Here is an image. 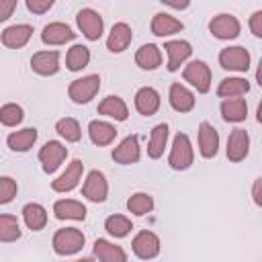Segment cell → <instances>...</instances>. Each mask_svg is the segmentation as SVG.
Returning a JSON list of instances; mask_svg holds the SVG:
<instances>
[{"label": "cell", "mask_w": 262, "mask_h": 262, "mask_svg": "<svg viewBox=\"0 0 262 262\" xmlns=\"http://www.w3.org/2000/svg\"><path fill=\"white\" fill-rule=\"evenodd\" d=\"M84 233L76 227H63V229H57L53 239H51V246H53V252L59 254V256H72L76 252H80L84 248Z\"/></svg>", "instance_id": "cell-1"}, {"label": "cell", "mask_w": 262, "mask_h": 262, "mask_svg": "<svg viewBox=\"0 0 262 262\" xmlns=\"http://www.w3.org/2000/svg\"><path fill=\"white\" fill-rule=\"evenodd\" d=\"M98 90H100V76L98 74H90V76H82V78L74 80L68 86V96L76 104H86L96 96Z\"/></svg>", "instance_id": "cell-2"}, {"label": "cell", "mask_w": 262, "mask_h": 262, "mask_svg": "<svg viewBox=\"0 0 262 262\" xmlns=\"http://www.w3.org/2000/svg\"><path fill=\"white\" fill-rule=\"evenodd\" d=\"M194 160V151H192V143L188 139L186 133H176L174 141H172V149L168 156V164L174 170H186L190 168Z\"/></svg>", "instance_id": "cell-3"}, {"label": "cell", "mask_w": 262, "mask_h": 262, "mask_svg": "<svg viewBox=\"0 0 262 262\" xmlns=\"http://www.w3.org/2000/svg\"><path fill=\"white\" fill-rule=\"evenodd\" d=\"M250 51L242 45H231V47H223L219 51V63L223 70L229 72H248L250 70Z\"/></svg>", "instance_id": "cell-4"}, {"label": "cell", "mask_w": 262, "mask_h": 262, "mask_svg": "<svg viewBox=\"0 0 262 262\" xmlns=\"http://www.w3.org/2000/svg\"><path fill=\"white\" fill-rule=\"evenodd\" d=\"M182 76H184V82H188L192 88H196V92L205 94L211 90V70L205 61H201V59L190 61L184 68Z\"/></svg>", "instance_id": "cell-5"}, {"label": "cell", "mask_w": 262, "mask_h": 262, "mask_svg": "<svg viewBox=\"0 0 262 262\" xmlns=\"http://www.w3.org/2000/svg\"><path fill=\"white\" fill-rule=\"evenodd\" d=\"M76 23L82 31V35L88 39V41H98L102 37V31H104V23H102V16L92 10V8H82L78 14H76Z\"/></svg>", "instance_id": "cell-6"}, {"label": "cell", "mask_w": 262, "mask_h": 262, "mask_svg": "<svg viewBox=\"0 0 262 262\" xmlns=\"http://www.w3.org/2000/svg\"><path fill=\"white\" fill-rule=\"evenodd\" d=\"M66 158H68V147L59 141H47L39 149V162L43 166V172H47V174H53Z\"/></svg>", "instance_id": "cell-7"}, {"label": "cell", "mask_w": 262, "mask_h": 262, "mask_svg": "<svg viewBox=\"0 0 262 262\" xmlns=\"http://www.w3.org/2000/svg\"><path fill=\"white\" fill-rule=\"evenodd\" d=\"M209 31L213 37L217 39H223V41H229V39H235L242 31V25L239 20L233 16V14H217L213 16V20L209 23Z\"/></svg>", "instance_id": "cell-8"}, {"label": "cell", "mask_w": 262, "mask_h": 262, "mask_svg": "<svg viewBox=\"0 0 262 262\" xmlns=\"http://www.w3.org/2000/svg\"><path fill=\"white\" fill-rule=\"evenodd\" d=\"M82 194L92 201V203H102L106 201V194H108V182L104 178V174L100 170H90L86 180H84V186H82Z\"/></svg>", "instance_id": "cell-9"}, {"label": "cell", "mask_w": 262, "mask_h": 262, "mask_svg": "<svg viewBox=\"0 0 262 262\" xmlns=\"http://www.w3.org/2000/svg\"><path fill=\"white\" fill-rule=\"evenodd\" d=\"M133 254L141 260H151L160 254V237L154 231H139L131 242Z\"/></svg>", "instance_id": "cell-10"}, {"label": "cell", "mask_w": 262, "mask_h": 262, "mask_svg": "<svg viewBox=\"0 0 262 262\" xmlns=\"http://www.w3.org/2000/svg\"><path fill=\"white\" fill-rule=\"evenodd\" d=\"M82 172H84L82 160H78V158L72 160L70 166L66 168V172H63L61 176H57V178L51 182V188H53L55 192H70V190H74V188L78 186L80 178H82Z\"/></svg>", "instance_id": "cell-11"}, {"label": "cell", "mask_w": 262, "mask_h": 262, "mask_svg": "<svg viewBox=\"0 0 262 262\" xmlns=\"http://www.w3.org/2000/svg\"><path fill=\"white\" fill-rule=\"evenodd\" d=\"M199 151H201V156L207 158V160L215 158L217 151H219V133H217V129H215L211 123H207V121H203V123L199 125Z\"/></svg>", "instance_id": "cell-12"}, {"label": "cell", "mask_w": 262, "mask_h": 262, "mask_svg": "<svg viewBox=\"0 0 262 262\" xmlns=\"http://www.w3.org/2000/svg\"><path fill=\"white\" fill-rule=\"evenodd\" d=\"M139 158H141V149H139V137H137V135L125 137V139L113 149V160H115L117 164H123V166L135 164V162H139Z\"/></svg>", "instance_id": "cell-13"}, {"label": "cell", "mask_w": 262, "mask_h": 262, "mask_svg": "<svg viewBox=\"0 0 262 262\" xmlns=\"http://www.w3.org/2000/svg\"><path fill=\"white\" fill-rule=\"evenodd\" d=\"M250 151V135L246 129H233L227 137V158L229 162H242Z\"/></svg>", "instance_id": "cell-14"}, {"label": "cell", "mask_w": 262, "mask_h": 262, "mask_svg": "<svg viewBox=\"0 0 262 262\" xmlns=\"http://www.w3.org/2000/svg\"><path fill=\"white\" fill-rule=\"evenodd\" d=\"M133 41V31L127 23H117L113 25L111 33H108V39H106V49L111 53H123Z\"/></svg>", "instance_id": "cell-15"}, {"label": "cell", "mask_w": 262, "mask_h": 262, "mask_svg": "<svg viewBox=\"0 0 262 262\" xmlns=\"http://www.w3.org/2000/svg\"><path fill=\"white\" fill-rule=\"evenodd\" d=\"M160 92L151 86H143L135 92V108L139 111V115L143 117H151L158 113L160 108Z\"/></svg>", "instance_id": "cell-16"}, {"label": "cell", "mask_w": 262, "mask_h": 262, "mask_svg": "<svg viewBox=\"0 0 262 262\" xmlns=\"http://www.w3.org/2000/svg\"><path fill=\"white\" fill-rule=\"evenodd\" d=\"M164 49H166V53H168V66H166V68H168L170 72H176V70L190 57V53H192L190 43H188V41H182V39L164 43Z\"/></svg>", "instance_id": "cell-17"}, {"label": "cell", "mask_w": 262, "mask_h": 262, "mask_svg": "<svg viewBox=\"0 0 262 262\" xmlns=\"http://www.w3.org/2000/svg\"><path fill=\"white\" fill-rule=\"evenodd\" d=\"M168 100H170V106L176 113H188V111L194 108V94L184 84H180V82H174L170 86Z\"/></svg>", "instance_id": "cell-18"}, {"label": "cell", "mask_w": 262, "mask_h": 262, "mask_svg": "<svg viewBox=\"0 0 262 262\" xmlns=\"http://www.w3.org/2000/svg\"><path fill=\"white\" fill-rule=\"evenodd\" d=\"M31 68L39 76H53L59 72V53L57 51H37L31 57Z\"/></svg>", "instance_id": "cell-19"}, {"label": "cell", "mask_w": 262, "mask_h": 262, "mask_svg": "<svg viewBox=\"0 0 262 262\" xmlns=\"http://www.w3.org/2000/svg\"><path fill=\"white\" fill-rule=\"evenodd\" d=\"M74 37H76V33L63 23H49L41 31V41L45 45H63V43L72 41Z\"/></svg>", "instance_id": "cell-20"}, {"label": "cell", "mask_w": 262, "mask_h": 262, "mask_svg": "<svg viewBox=\"0 0 262 262\" xmlns=\"http://www.w3.org/2000/svg\"><path fill=\"white\" fill-rule=\"evenodd\" d=\"M149 29H151V35H156V37H168V35L180 33V31L184 29V25H182V20L174 18V16L168 14V12H158V14L151 18Z\"/></svg>", "instance_id": "cell-21"}, {"label": "cell", "mask_w": 262, "mask_h": 262, "mask_svg": "<svg viewBox=\"0 0 262 262\" xmlns=\"http://www.w3.org/2000/svg\"><path fill=\"white\" fill-rule=\"evenodd\" d=\"M33 37V27L31 25H12L2 31V43L8 49H20L29 43Z\"/></svg>", "instance_id": "cell-22"}, {"label": "cell", "mask_w": 262, "mask_h": 262, "mask_svg": "<svg viewBox=\"0 0 262 262\" xmlns=\"http://www.w3.org/2000/svg\"><path fill=\"white\" fill-rule=\"evenodd\" d=\"M53 215H55L57 219L84 221V219H86V207H84L80 201L61 199V201H55V205H53Z\"/></svg>", "instance_id": "cell-23"}, {"label": "cell", "mask_w": 262, "mask_h": 262, "mask_svg": "<svg viewBox=\"0 0 262 262\" xmlns=\"http://www.w3.org/2000/svg\"><path fill=\"white\" fill-rule=\"evenodd\" d=\"M94 256L98 262H127V254L121 246L108 242V239H96L94 242Z\"/></svg>", "instance_id": "cell-24"}, {"label": "cell", "mask_w": 262, "mask_h": 262, "mask_svg": "<svg viewBox=\"0 0 262 262\" xmlns=\"http://www.w3.org/2000/svg\"><path fill=\"white\" fill-rule=\"evenodd\" d=\"M88 135H90V141L94 145H111L117 137V129L106 123V121H90L88 125Z\"/></svg>", "instance_id": "cell-25"}, {"label": "cell", "mask_w": 262, "mask_h": 262, "mask_svg": "<svg viewBox=\"0 0 262 262\" xmlns=\"http://www.w3.org/2000/svg\"><path fill=\"white\" fill-rule=\"evenodd\" d=\"M250 92V82L246 78H225L217 86V96L221 98H242Z\"/></svg>", "instance_id": "cell-26"}, {"label": "cell", "mask_w": 262, "mask_h": 262, "mask_svg": "<svg viewBox=\"0 0 262 262\" xmlns=\"http://www.w3.org/2000/svg\"><path fill=\"white\" fill-rule=\"evenodd\" d=\"M98 115H104V117H111L115 121H127L129 117V108L125 104V100L121 96H106L100 104H98Z\"/></svg>", "instance_id": "cell-27"}, {"label": "cell", "mask_w": 262, "mask_h": 262, "mask_svg": "<svg viewBox=\"0 0 262 262\" xmlns=\"http://www.w3.org/2000/svg\"><path fill=\"white\" fill-rule=\"evenodd\" d=\"M221 115L229 123H242L248 117V102L246 98H223Z\"/></svg>", "instance_id": "cell-28"}, {"label": "cell", "mask_w": 262, "mask_h": 262, "mask_svg": "<svg viewBox=\"0 0 262 262\" xmlns=\"http://www.w3.org/2000/svg\"><path fill=\"white\" fill-rule=\"evenodd\" d=\"M135 63L141 70H156V68H160V63H162V51H160V47L154 45V43L141 45L137 49V53H135Z\"/></svg>", "instance_id": "cell-29"}, {"label": "cell", "mask_w": 262, "mask_h": 262, "mask_svg": "<svg viewBox=\"0 0 262 262\" xmlns=\"http://www.w3.org/2000/svg\"><path fill=\"white\" fill-rule=\"evenodd\" d=\"M37 141V129L35 127H27L20 131H12L6 137V143L12 151H29L33 147V143Z\"/></svg>", "instance_id": "cell-30"}, {"label": "cell", "mask_w": 262, "mask_h": 262, "mask_svg": "<svg viewBox=\"0 0 262 262\" xmlns=\"http://www.w3.org/2000/svg\"><path fill=\"white\" fill-rule=\"evenodd\" d=\"M23 219H25V225L29 229L41 231L47 225V211L39 203H29V205L23 207Z\"/></svg>", "instance_id": "cell-31"}, {"label": "cell", "mask_w": 262, "mask_h": 262, "mask_svg": "<svg viewBox=\"0 0 262 262\" xmlns=\"http://www.w3.org/2000/svg\"><path fill=\"white\" fill-rule=\"evenodd\" d=\"M166 141H168V125L166 123H160V125H156L151 129V137H149V145H147V156L151 160L162 158L164 147H166Z\"/></svg>", "instance_id": "cell-32"}, {"label": "cell", "mask_w": 262, "mask_h": 262, "mask_svg": "<svg viewBox=\"0 0 262 262\" xmlns=\"http://www.w3.org/2000/svg\"><path fill=\"white\" fill-rule=\"evenodd\" d=\"M90 63V49L86 45H72L66 55V66L70 72H80Z\"/></svg>", "instance_id": "cell-33"}, {"label": "cell", "mask_w": 262, "mask_h": 262, "mask_svg": "<svg viewBox=\"0 0 262 262\" xmlns=\"http://www.w3.org/2000/svg\"><path fill=\"white\" fill-rule=\"evenodd\" d=\"M20 237V225L14 215H0V242L10 244Z\"/></svg>", "instance_id": "cell-34"}, {"label": "cell", "mask_w": 262, "mask_h": 262, "mask_svg": "<svg viewBox=\"0 0 262 262\" xmlns=\"http://www.w3.org/2000/svg\"><path fill=\"white\" fill-rule=\"evenodd\" d=\"M55 131H57L66 141H70V143H76V141H80V137H82L80 123H78L76 119H72V117L59 119V121L55 123Z\"/></svg>", "instance_id": "cell-35"}, {"label": "cell", "mask_w": 262, "mask_h": 262, "mask_svg": "<svg viewBox=\"0 0 262 262\" xmlns=\"http://www.w3.org/2000/svg\"><path fill=\"white\" fill-rule=\"evenodd\" d=\"M127 209H129V213H133V215H137V217H143V215L151 213V209H154V199H151L147 192H135V194H131L129 201H127Z\"/></svg>", "instance_id": "cell-36"}, {"label": "cell", "mask_w": 262, "mask_h": 262, "mask_svg": "<svg viewBox=\"0 0 262 262\" xmlns=\"http://www.w3.org/2000/svg\"><path fill=\"white\" fill-rule=\"evenodd\" d=\"M104 229L113 237H125L133 229V225H131V219H127L125 215H111L104 221Z\"/></svg>", "instance_id": "cell-37"}, {"label": "cell", "mask_w": 262, "mask_h": 262, "mask_svg": "<svg viewBox=\"0 0 262 262\" xmlns=\"http://www.w3.org/2000/svg\"><path fill=\"white\" fill-rule=\"evenodd\" d=\"M23 117H25L23 108L18 104H14V102H8V104L0 106V123L4 127H16L23 121Z\"/></svg>", "instance_id": "cell-38"}, {"label": "cell", "mask_w": 262, "mask_h": 262, "mask_svg": "<svg viewBox=\"0 0 262 262\" xmlns=\"http://www.w3.org/2000/svg\"><path fill=\"white\" fill-rule=\"evenodd\" d=\"M16 180L10 178V176H0V205H6L10 203L14 196H16Z\"/></svg>", "instance_id": "cell-39"}, {"label": "cell", "mask_w": 262, "mask_h": 262, "mask_svg": "<svg viewBox=\"0 0 262 262\" xmlns=\"http://www.w3.org/2000/svg\"><path fill=\"white\" fill-rule=\"evenodd\" d=\"M53 6V0H27V8L33 14H43Z\"/></svg>", "instance_id": "cell-40"}, {"label": "cell", "mask_w": 262, "mask_h": 262, "mask_svg": "<svg viewBox=\"0 0 262 262\" xmlns=\"http://www.w3.org/2000/svg\"><path fill=\"white\" fill-rule=\"evenodd\" d=\"M16 8V0H0V23L8 20Z\"/></svg>", "instance_id": "cell-41"}, {"label": "cell", "mask_w": 262, "mask_h": 262, "mask_svg": "<svg viewBox=\"0 0 262 262\" xmlns=\"http://www.w3.org/2000/svg\"><path fill=\"white\" fill-rule=\"evenodd\" d=\"M250 29L256 37H262V10H256L250 16Z\"/></svg>", "instance_id": "cell-42"}, {"label": "cell", "mask_w": 262, "mask_h": 262, "mask_svg": "<svg viewBox=\"0 0 262 262\" xmlns=\"http://www.w3.org/2000/svg\"><path fill=\"white\" fill-rule=\"evenodd\" d=\"M260 182H262V178H256V182H254V203L256 205H262V199H260Z\"/></svg>", "instance_id": "cell-43"}, {"label": "cell", "mask_w": 262, "mask_h": 262, "mask_svg": "<svg viewBox=\"0 0 262 262\" xmlns=\"http://www.w3.org/2000/svg\"><path fill=\"white\" fill-rule=\"evenodd\" d=\"M166 4L172 6V8H186V6H188V0H184V2H172V0H166Z\"/></svg>", "instance_id": "cell-44"}, {"label": "cell", "mask_w": 262, "mask_h": 262, "mask_svg": "<svg viewBox=\"0 0 262 262\" xmlns=\"http://www.w3.org/2000/svg\"><path fill=\"white\" fill-rule=\"evenodd\" d=\"M74 262H94L92 258H82V260H74Z\"/></svg>", "instance_id": "cell-45"}]
</instances>
